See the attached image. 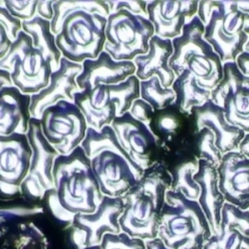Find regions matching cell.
I'll return each instance as SVG.
<instances>
[{"mask_svg": "<svg viewBox=\"0 0 249 249\" xmlns=\"http://www.w3.org/2000/svg\"><path fill=\"white\" fill-rule=\"evenodd\" d=\"M243 237L236 230L220 225L219 231L209 238L202 249H242Z\"/></svg>", "mask_w": 249, "mask_h": 249, "instance_id": "4dcf8cb0", "label": "cell"}, {"mask_svg": "<svg viewBox=\"0 0 249 249\" xmlns=\"http://www.w3.org/2000/svg\"><path fill=\"white\" fill-rule=\"evenodd\" d=\"M82 67L76 79L81 91L98 85H118L136 74L133 61H116L104 50L96 59L85 60Z\"/></svg>", "mask_w": 249, "mask_h": 249, "instance_id": "ffe728a7", "label": "cell"}, {"mask_svg": "<svg viewBox=\"0 0 249 249\" xmlns=\"http://www.w3.org/2000/svg\"><path fill=\"white\" fill-rule=\"evenodd\" d=\"M198 169V160L184 161L172 172V188L174 192H179L190 200L197 201L200 194L199 185L194 179Z\"/></svg>", "mask_w": 249, "mask_h": 249, "instance_id": "83f0119b", "label": "cell"}, {"mask_svg": "<svg viewBox=\"0 0 249 249\" xmlns=\"http://www.w3.org/2000/svg\"><path fill=\"white\" fill-rule=\"evenodd\" d=\"M146 246H147V249H171L165 246L162 243V241L159 238L146 241Z\"/></svg>", "mask_w": 249, "mask_h": 249, "instance_id": "7bdbcfd3", "label": "cell"}, {"mask_svg": "<svg viewBox=\"0 0 249 249\" xmlns=\"http://www.w3.org/2000/svg\"><path fill=\"white\" fill-rule=\"evenodd\" d=\"M53 4H54V1H38L37 8H36V15L51 21L54 16Z\"/></svg>", "mask_w": 249, "mask_h": 249, "instance_id": "f35d334b", "label": "cell"}, {"mask_svg": "<svg viewBox=\"0 0 249 249\" xmlns=\"http://www.w3.org/2000/svg\"><path fill=\"white\" fill-rule=\"evenodd\" d=\"M204 25L203 38L222 63L235 62L244 51L248 35L243 31L245 15L236 1H199L197 14Z\"/></svg>", "mask_w": 249, "mask_h": 249, "instance_id": "52a82bcc", "label": "cell"}, {"mask_svg": "<svg viewBox=\"0 0 249 249\" xmlns=\"http://www.w3.org/2000/svg\"><path fill=\"white\" fill-rule=\"evenodd\" d=\"M105 35L104 51L116 61H134L149 51L155 28L149 18L120 10L107 17Z\"/></svg>", "mask_w": 249, "mask_h": 249, "instance_id": "30bf717a", "label": "cell"}, {"mask_svg": "<svg viewBox=\"0 0 249 249\" xmlns=\"http://www.w3.org/2000/svg\"><path fill=\"white\" fill-rule=\"evenodd\" d=\"M203 34L204 25L196 15L183 27L181 35L172 40L174 53L170 66L176 77L189 71L203 88L213 91L223 78V63Z\"/></svg>", "mask_w": 249, "mask_h": 249, "instance_id": "8992f818", "label": "cell"}, {"mask_svg": "<svg viewBox=\"0 0 249 249\" xmlns=\"http://www.w3.org/2000/svg\"><path fill=\"white\" fill-rule=\"evenodd\" d=\"M212 101L223 109L228 123L249 134V78L235 62L223 64V78L212 91Z\"/></svg>", "mask_w": 249, "mask_h": 249, "instance_id": "5bb4252c", "label": "cell"}, {"mask_svg": "<svg viewBox=\"0 0 249 249\" xmlns=\"http://www.w3.org/2000/svg\"><path fill=\"white\" fill-rule=\"evenodd\" d=\"M30 99L14 86L0 90V136L27 134L32 118Z\"/></svg>", "mask_w": 249, "mask_h": 249, "instance_id": "cb8c5ba5", "label": "cell"}, {"mask_svg": "<svg viewBox=\"0 0 249 249\" xmlns=\"http://www.w3.org/2000/svg\"><path fill=\"white\" fill-rule=\"evenodd\" d=\"M192 112L196 118L197 130L207 129L213 135L215 146L222 156L239 150L246 134L227 122L223 109L214 104L212 99L202 106L195 107Z\"/></svg>", "mask_w": 249, "mask_h": 249, "instance_id": "44dd1931", "label": "cell"}, {"mask_svg": "<svg viewBox=\"0 0 249 249\" xmlns=\"http://www.w3.org/2000/svg\"><path fill=\"white\" fill-rule=\"evenodd\" d=\"M218 188L225 202L249 210V158L239 151L227 153L216 167Z\"/></svg>", "mask_w": 249, "mask_h": 249, "instance_id": "ac0fdd59", "label": "cell"}, {"mask_svg": "<svg viewBox=\"0 0 249 249\" xmlns=\"http://www.w3.org/2000/svg\"><path fill=\"white\" fill-rule=\"evenodd\" d=\"M80 147L89 158L101 193L105 196L122 197L144 173L122 148L111 126L101 131L88 127Z\"/></svg>", "mask_w": 249, "mask_h": 249, "instance_id": "3957f363", "label": "cell"}, {"mask_svg": "<svg viewBox=\"0 0 249 249\" xmlns=\"http://www.w3.org/2000/svg\"><path fill=\"white\" fill-rule=\"evenodd\" d=\"M240 153L244 154L246 157L249 158V134H246L244 139L242 140L240 146H239V150Z\"/></svg>", "mask_w": 249, "mask_h": 249, "instance_id": "ee69618b", "label": "cell"}, {"mask_svg": "<svg viewBox=\"0 0 249 249\" xmlns=\"http://www.w3.org/2000/svg\"><path fill=\"white\" fill-rule=\"evenodd\" d=\"M41 129L46 140L59 153L67 156L81 146L88 124L75 103L61 101L47 108L40 118Z\"/></svg>", "mask_w": 249, "mask_h": 249, "instance_id": "8fae6325", "label": "cell"}, {"mask_svg": "<svg viewBox=\"0 0 249 249\" xmlns=\"http://www.w3.org/2000/svg\"><path fill=\"white\" fill-rule=\"evenodd\" d=\"M237 7L244 15H249V1H236Z\"/></svg>", "mask_w": 249, "mask_h": 249, "instance_id": "bcb514c9", "label": "cell"}, {"mask_svg": "<svg viewBox=\"0 0 249 249\" xmlns=\"http://www.w3.org/2000/svg\"><path fill=\"white\" fill-rule=\"evenodd\" d=\"M0 23L6 28L8 36L12 42L16 40L19 32L22 30V22L19 19L13 17L1 4H0Z\"/></svg>", "mask_w": 249, "mask_h": 249, "instance_id": "8d00e7d4", "label": "cell"}, {"mask_svg": "<svg viewBox=\"0 0 249 249\" xmlns=\"http://www.w3.org/2000/svg\"><path fill=\"white\" fill-rule=\"evenodd\" d=\"M111 127L122 148L141 169L146 171L155 164L157 140L146 124L135 119L130 112L117 116Z\"/></svg>", "mask_w": 249, "mask_h": 249, "instance_id": "2e32d148", "label": "cell"}, {"mask_svg": "<svg viewBox=\"0 0 249 249\" xmlns=\"http://www.w3.org/2000/svg\"><path fill=\"white\" fill-rule=\"evenodd\" d=\"M32 150L30 167L20 192L28 200L44 198L54 189L53 167L60 156L46 140L41 129L40 120L31 118L26 134Z\"/></svg>", "mask_w": 249, "mask_h": 249, "instance_id": "7c38bea8", "label": "cell"}, {"mask_svg": "<svg viewBox=\"0 0 249 249\" xmlns=\"http://www.w3.org/2000/svg\"><path fill=\"white\" fill-rule=\"evenodd\" d=\"M88 249H101L100 246H96V247H91V248H88Z\"/></svg>", "mask_w": 249, "mask_h": 249, "instance_id": "c3c4849f", "label": "cell"}, {"mask_svg": "<svg viewBox=\"0 0 249 249\" xmlns=\"http://www.w3.org/2000/svg\"><path fill=\"white\" fill-rule=\"evenodd\" d=\"M13 86L10 73L4 69L0 68V90L5 87Z\"/></svg>", "mask_w": 249, "mask_h": 249, "instance_id": "b9f144b4", "label": "cell"}, {"mask_svg": "<svg viewBox=\"0 0 249 249\" xmlns=\"http://www.w3.org/2000/svg\"><path fill=\"white\" fill-rule=\"evenodd\" d=\"M242 249H249V238L248 237H243L242 241Z\"/></svg>", "mask_w": 249, "mask_h": 249, "instance_id": "7dc6e473", "label": "cell"}, {"mask_svg": "<svg viewBox=\"0 0 249 249\" xmlns=\"http://www.w3.org/2000/svg\"><path fill=\"white\" fill-rule=\"evenodd\" d=\"M82 64L74 63L62 57L60 67L52 72L47 87L31 95L30 114L32 118L40 120L43 112L61 101L74 103V96L80 92L77 85V77L82 72Z\"/></svg>", "mask_w": 249, "mask_h": 249, "instance_id": "e0dca14e", "label": "cell"}, {"mask_svg": "<svg viewBox=\"0 0 249 249\" xmlns=\"http://www.w3.org/2000/svg\"><path fill=\"white\" fill-rule=\"evenodd\" d=\"M198 1H148V18L155 35L173 40L197 14Z\"/></svg>", "mask_w": 249, "mask_h": 249, "instance_id": "d6986e66", "label": "cell"}, {"mask_svg": "<svg viewBox=\"0 0 249 249\" xmlns=\"http://www.w3.org/2000/svg\"><path fill=\"white\" fill-rule=\"evenodd\" d=\"M29 217L0 224V249H48V240Z\"/></svg>", "mask_w": 249, "mask_h": 249, "instance_id": "d4e9b609", "label": "cell"}, {"mask_svg": "<svg viewBox=\"0 0 249 249\" xmlns=\"http://www.w3.org/2000/svg\"><path fill=\"white\" fill-rule=\"evenodd\" d=\"M172 88L176 94V105L182 112H191L212 99V91L203 88L189 71L176 77Z\"/></svg>", "mask_w": 249, "mask_h": 249, "instance_id": "4316f807", "label": "cell"}, {"mask_svg": "<svg viewBox=\"0 0 249 249\" xmlns=\"http://www.w3.org/2000/svg\"><path fill=\"white\" fill-rule=\"evenodd\" d=\"M212 235L210 223L198 202L169 190L160 213L158 238L171 249H202Z\"/></svg>", "mask_w": 249, "mask_h": 249, "instance_id": "5b68a950", "label": "cell"}, {"mask_svg": "<svg viewBox=\"0 0 249 249\" xmlns=\"http://www.w3.org/2000/svg\"><path fill=\"white\" fill-rule=\"evenodd\" d=\"M111 13L120 10H127L133 14L148 18V1H134V0H123V1H107Z\"/></svg>", "mask_w": 249, "mask_h": 249, "instance_id": "d590c367", "label": "cell"}, {"mask_svg": "<svg viewBox=\"0 0 249 249\" xmlns=\"http://www.w3.org/2000/svg\"><path fill=\"white\" fill-rule=\"evenodd\" d=\"M220 225L236 230L249 238V210L241 211L237 206L225 202L221 212Z\"/></svg>", "mask_w": 249, "mask_h": 249, "instance_id": "f546056e", "label": "cell"}, {"mask_svg": "<svg viewBox=\"0 0 249 249\" xmlns=\"http://www.w3.org/2000/svg\"><path fill=\"white\" fill-rule=\"evenodd\" d=\"M243 31L248 35V40H247V42H246V44L244 46V51L249 52V15H245Z\"/></svg>", "mask_w": 249, "mask_h": 249, "instance_id": "f6af8a7d", "label": "cell"}, {"mask_svg": "<svg viewBox=\"0 0 249 249\" xmlns=\"http://www.w3.org/2000/svg\"><path fill=\"white\" fill-rule=\"evenodd\" d=\"M172 176L162 164L155 163L146 170L141 179L124 194V211L120 217L121 231L144 241L158 238L159 222L172 188Z\"/></svg>", "mask_w": 249, "mask_h": 249, "instance_id": "277c9868", "label": "cell"}, {"mask_svg": "<svg viewBox=\"0 0 249 249\" xmlns=\"http://www.w3.org/2000/svg\"><path fill=\"white\" fill-rule=\"evenodd\" d=\"M123 211L122 197L104 196L94 213L76 214L70 226L71 238L77 249L100 246L106 234L122 232L119 220Z\"/></svg>", "mask_w": 249, "mask_h": 249, "instance_id": "4fadbf2b", "label": "cell"}, {"mask_svg": "<svg viewBox=\"0 0 249 249\" xmlns=\"http://www.w3.org/2000/svg\"><path fill=\"white\" fill-rule=\"evenodd\" d=\"M130 114L137 119L138 121H141L142 123L146 124L148 127H150V123L152 121V115L154 113V109L147 102H144L142 99L136 100L130 109Z\"/></svg>", "mask_w": 249, "mask_h": 249, "instance_id": "74e56055", "label": "cell"}, {"mask_svg": "<svg viewBox=\"0 0 249 249\" xmlns=\"http://www.w3.org/2000/svg\"><path fill=\"white\" fill-rule=\"evenodd\" d=\"M235 63L239 71L247 78H249V52L243 51L240 53L237 58Z\"/></svg>", "mask_w": 249, "mask_h": 249, "instance_id": "60d3db41", "label": "cell"}, {"mask_svg": "<svg viewBox=\"0 0 249 249\" xmlns=\"http://www.w3.org/2000/svg\"><path fill=\"white\" fill-rule=\"evenodd\" d=\"M32 150L25 134L0 136V196L11 198L21 194Z\"/></svg>", "mask_w": 249, "mask_h": 249, "instance_id": "9a60e30c", "label": "cell"}, {"mask_svg": "<svg viewBox=\"0 0 249 249\" xmlns=\"http://www.w3.org/2000/svg\"><path fill=\"white\" fill-rule=\"evenodd\" d=\"M140 95L141 99L151 105L154 111L165 109L176 101V94L173 88L163 87L157 76L146 81H141Z\"/></svg>", "mask_w": 249, "mask_h": 249, "instance_id": "f1b7e54d", "label": "cell"}, {"mask_svg": "<svg viewBox=\"0 0 249 249\" xmlns=\"http://www.w3.org/2000/svg\"><path fill=\"white\" fill-rule=\"evenodd\" d=\"M12 41L8 36L6 28L0 23V60H1L9 51Z\"/></svg>", "mask_w": 249, "mask_h": 249, "instance_id": "ab89813d", "label": "cell"}, {"mask_svg": "<svg viewBox=\"0 0 249 249\" xmlns=\"http://www.w3.org/2000/svg\"><path fill=\"white\" fill-rule=\"evenodd\" d=\"M101 249H147L146 241L132 237L124 232L108 233L104 236L101 244Z\"/></svg>", "mask_w": 249, "mask_h": 249, "instance_id": "1f68e13d", "label": "cell"}, {"mask_svg": "<svg viewBox=\"0 0 249 249\" xmlns=\"http://www.w3.org/2000/svg\"><path fill=\"white\" fill-rule=\"evenodd\" d=\"M194 179L199 185L200 194L197 202L210 223L213 234L219 231L221 212L225 199L218 188L216 167L205 160H198V169Z\"/></svg>", "mask_w": 249, "mask_h": 249, "instance_id": "603a6c76", "label": "cell"}, {"mask_svg": "<svg viewBox=\"0 0 249 249\" xmlns=\"http://www.w3.org/2000/svg\"><path fill=\"white\" fill-rule=\"evenodd\" d=\"M198 132L203 134L200 135V139L198 141L200 159L210 161L215 167H217L222 159V154L215 146L213 135L207 129H202Z\"/></svg>", "mask_w": 249, "mask_h": 249, "instance_id": "d6a6232c", "label": "cell"}, {"mask_svg": "<svg viewBox=\"0 0 249 249\" xmlns=\"http://www.w3.org/2000/svg\"><path fill=\"white\" fill-rule=\"evenodd\" d=\"M38 1H0L10 14L20 21H27L36 15Z\"/></svg>", "mask_w": 249, "mask_h": 249, "instance_id": "836d02e7", "label": "cell"}, {"mask_svg": "<svg viewBox=\"0 0 249 249\" xmlns=\"http://www.w3.org/2000/svg\"><path fill=\"white\" fill-rule=\"evenodd\" d=\"M54 189L47 194L53 215L71 222L79 213H92L104 196L91 168V161L81 147L67 156H59L53 167Z\"/></svg>", "mask_w": 249, "mask_h": 249, "instance_id": "7a4b0ae2", "label": "cell"}, {"mask_svg": "<svg viewBox=\"0 0 249 249\" xmlns=\"http://www.w3.org/2000/svg\"><path fill=\"white\" fill-rule=\"evenodd\" d=\"M174 47L172 40L162 39L157 35L150 40L149 51L134 59L136 65L135 76L140 81H146L157 76L161 85L171 88L176 80V75L170 66V59L173 56Z\"/></svg>", "mask_w": 249, "mask_h": 249, "instance_id": "7402d4cb", "label": "cell"}, {"mask_svg": "<svg viewBox=\"0 0 249 249\" xmlns=\"http://www.w3.org/2000/svg\"><path fill=\"white\" fill-rule=\"evenodd\" d=\"M141 81L134 75L118 85H98L75 94L74 103L84 115L89 128L101 131L111 126L117 116L130 111L140 99Z\"/></svg>", "mask_w": 249, "mask_h": 249, "instance_id": "ba28073f", "label": "cell"}, {"mask_svg": "<svg viewBox=\"0 0 249 249\" xmlns=\"http://www.w3.org/2000/svg\"><path fill=\"white\" fill-rule=\"evenodd\" d=\"M40 213H43V209L40 206H6L0 207V224L7 221L22 218L31 217Z\"/></svg>", "mask_w": 249, "mask_h": 249, "instance_id": "e575fe53", "label": "cell"}, {"mask_svg": "<svg viewBox=\"0 0 249 249\" xmlns=\"http://www.w3.org/2000/svg\"><path fill=\"white\" fill-rule=\"evenodd\" d=\"M22 31L31 37L33 47L43 54L52 72L57 71L62 54L56 45V35L51 31V21L35 15L32 19L22 21Z\"/></svg>", "mask_w": 249, "mask_h": 249, "instance_id": "484cf974", "label": "cell"}, {"mask_svg": "<svg viewBox=\"0 0 249 249\" xmlns=\"http://www.w3.org/2000/svg\"><path fill=\"white\" fill-rule=\"evenodd\" d=\"M0 68L10 73L13 86L23 94H37L48 86L52 69L43 54L33 47L31 37L20 31Z\"/></svg>", "mask_w": 249, "mask_h": 249, "instance_id": "9c48e42d", "label": "cell"}, {"mask_svg": "<svg viewBox=\"0 0 249 249\" xmlns=\"http://www.w3.org/2000/svg\"><path fill=\"white\" fill-rule=\"evenodd\" d=\"M53 10L51 31L62 57L78 64L96 59L106 42L107 1H54Z\"/></svg>", "mask_w": 249, "mask_h": 249, "instance_id": "6da1fadb", "label": "cell"}]
</instances>
